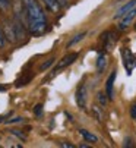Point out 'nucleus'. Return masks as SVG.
I'll list each match as a JSON object with an SVG mask.
<instances>
[{
  "label": "nucleus",
  "mask_w": 136,
  "mask_h": 148,
  "mask_svg": "<svg viewBox=\"0 0 136 148\" xmlns=\"http://www.w3.org/2000/svg\"><path fill=\"white\" fill-rule=\"evenodd\" d=\"M25 5V13H27V21H28V29L31 34H41L45 29L47 25V19L45 15L38 5L37 0H24Z\"/></svg>",
  "instance_id": "nucleus-1"
},
{
  "label": "nucleus",
  "mask_w": 136,
  "mask_h": 148,
  "mask_svg": "<svg viewBox=\"0 0 136 148\" xmlns=\"http://www.w3.org/2000/svg\"><path fill=\"white\" fill-rule=\"evenodd\" d=\"M122 57H123V65L126 68V72H127V75H130L136 66V56L132 53L130 49L124 47V49H122Z\"/></svg>",
  "instance_id": "nucleus-2"
},
{
  "label": "nucleus",
  "mask_w": 136,
  "mask_h": 148,
  "mask_svg": "<svg viewBox=\"0 0 136 148\" xmlns=\"http://www.w3.org/2000/svg\"><path fill=\"white\" fill-rule=\"evenodd\" d=\"M78 53H70V54H67V56H64L60 62H59V65L54 68V71L53 72H59V71H62V69H64V68H67L69 65H72V63L78 59Z\"/></svg>",
  "instance_id": "nucleus-3"
},
{
  "label": "nucleus",
  "mask_w": 136,
  "mask_h": 148,
  "mask_svg": "<svg viewBox=\"0 0 136 148\" xmlns=\"http://www.w3.org/2000/svg\"><path fill=\"white\" fill-rule=\"evenodd\" d=\"M135 18H136V8H133V9L129 10L124 16H122V21H120V24H119V29H120V31L126 29Z\"/></svg>",
  "instance_id": "nucleus-4"
},
{
  "label": "nucleus",
  "mask_w": 136,
  "mask_h": 148,
  "mask_svg": "<svg viewBox=\"0 0 136 148\" xmlns=\"http://www.w3.org/2000/svg\"><path fill=\"white\" fill-rule=\"evenodd\" d=\"M76 103H78V107L79 109H85L86 106V88L83 84L78 87V91H76Z\"/></svg>",
  "instance_id": "nucleus-5"
},
{
  "label": "nucleus",
  "mask_w": 136,
  "mask_h": 148,
  "mask_svg": "<svg viewBox=\"0 0 136 148\" xmlns=\"http://www.w3.org/2000/svg\"><path fill=\"white\" fill-rule=\"evenodd\" d=\"M116 71H113L110 73V76L107 78V82H105V95L108 100H113V88H114V81H116Z\"/></svg>",
  "instance_id": "nucleus-6"
},
{
  "label": "nucleus",
  "mask_w": 136,
  "mask_h": 148,
  "mask_svg": "<svg viewBox=\"0 0 136 148\" xmlns=\"http://www.w3.org/2000/svg\"><path fill=\"white\" fill-rule=\"evenodd\" d=\"M133 8H136V0H130L129 3H126L123 8H120L119 10H117V13H116V19L117 18H122V16H124L129 10H132Z\"/></svg>",
  "instance_id": "nucleus-7"
},
{
  "label": "nucleus",
  "mask_w": 136,
  "mask_h": 148,
  "mask_svg": "<svg viewBox=\"0 0 136 148\" xmlns=\"http://www.w3.org/2000/svg\"><path fill=\"white\" fill-rule=\"evenodd\" d=\"M95 66H97L98 73H103V72H104V69H105V66H107V56H105L104 53H100V54H98Z\"/></svg>",
  "instance_id": "nucleus-8"
},
{
  "label": "nucleus",
  "mask_w": 136,
  "mask_h": 148,
  "mask_svg": "<svg viewBox=\"0 0 136 148\" xmlns=\"http://www.w3.org/2000/svg\"><path fill=\"white\" fill-rule=\"evenodd\" d=\"M79 134H81V136H82L86 142H98V138H97L94 134H91L89 131H86V129H81Z\"/></svg>",
  "instance_id": "nucleus-9"
},
{
  "label": "nucleus",
  "mask_w": 136,
  "mask_h": 148,
  "mask_svg": "<svg viewBox=\"0 0 136 148\" xmlns=\"http://www.w3.org/2000/svg\"><path fill=\"white\" fill-rule=\"evenodd\" d=\"M51 12H57L59 10V0H42Z\"/></svg>",
  "instance_id": "nucleus-10"
},
{
  "label": "nucleus",
  "mask_w": 136,
  "mask_h": 148,
  "mask_svg": "<svg viewBox=\"0 0 136 148\" xmlns=\"http://www.w3.org/2000/svg\"><path fill=\"white\" fill-rule=\"evenodd\" d=\"M86 35V32H79V34H76L75 35V38H72L70 41H69V44H67V47H72V46H75L76 43H79L81 40H83V37Z\"/></svg>",
  "instance_id": "nucleus-11"
},
{
  "label": "nucleus",
  "mask_w": 136,
  "mask_h": 148,
  "mask_svg": "<svg viewBox=\"0 0 136 148\" xmlns=\"http://www.w3.org/2000/svg\"><path fill=\"white\" fill-rule=\"evenodd\" d=\"M9 8H10V2H9V0H0V10L6 12Z\"/></svg>",
  "instance_id": "nucleus-12"
},
{
  "label": "nucleus",
  "mask_w": 136,
  "mask_h": 148,
  "mask_svg": "<svg viewBox=\"0 0 136 148\" xmlns=\"http://www.w3.org/2000/svg\"><path fill=\"white\" fill-rule=\"evenodd\" d=\"M54 60H56V59H50L49 62H45V63H42V65H41V68H40V69H41V71H44V69H47V68H50V66L53 65V63H54Z\"/></svg>",
  "instance_id": "nucleus-13"
},
{
  "label": "nucleus",
  "mask_w": 136,
  "mask_h": 148,
  "mask_svg": "<svg viewBox=\"0 0 136 148\" xmlns=\"http://www.w3.org/2000/svg\"><path fill=\"white\" fill-rule=\"evenodd\" d=\"M34 113H35V116H38V117L42 114V106H41V104H37L35 107H34Z\"/></svg>",
  "instance_id": "nucleus-14"
},
{
  "label": "nucleus",
  "mask_w": 136,
  "mask_h": 148,
  "mask_svg": "<svg viewBox=\"0 0 136 148\" xmlns=\"http://www.w3.org/2000/svg\"><path fill=\"white\" fill-rule=\"evenodd\" d=\"M130 116H132L133 120H136V103L132 106V109H130Z\"/></svg>",
  "instance_id": "nucleus-15"
},
{
  "label": "nucleus",
  "mask_w": 136,
  "mask_h": 148,
  "mask_svg": "<svg viewBox=\"0 0 136 148\" xmlns=\"http://www.w3.org/2000/svg\"><path fill=\"white\" fill-rule=\"evenodd\" d=\"M98 98H100V101H101V104L104 106V104H105V101H107V98L104 97V94H103V92H100V94H98Z\"/></svg>",
  "instance_id": "nucleus-16"
},
{
  "label": "nucleus",
  "mask_w": 136,
  "mask_h": 148,
  "mask_svg": "<svg viewBox=\"0 0 136 148\" xmlns=\"http://www.w3.org/2000/svg\"><path fill=\"white\" fill-rule=\"evenodd\" d=\"M60 147H66V148H73L75 145H73V144H67V142H62V144H60Z\"/></svg>",
  "instance_id": "nucleus-17"
},
{
  "label": "nucleus",
  "mask_w": 136,
  "mask_h": 148,
  "mask_svg": "<svg viewBox=\"0 0 136 148\" xmlns=\"http://www.w3.org/2000/svg\"><path fill=\"white\" fill-rule=\"evenodd\" d=\"M5 44V37H3V34H2V31H0V47H2Z\"/></svg>",
  "instance_id": "nucleus-18"
},
{
  "label": "nucleus",
  "mask_w": 136,
  "mask_h": 148,
  "mask_svg": "<svg viewBox=\"0 0 136 148\" xmlns=\"http://www.w3.org/2000/svg\"><path fill=\"white\" fill-rule=\"evenodd\" d=\"M21 120H22V117H15V119L9 120V123H12V122H13V123H15V122H21Z\"/></svg>",
  "instance_id": "nucleus-19"
},
{
  "label": "nucleus",
  "mask_w": 136,
  "mask_h": 148,
  "mask_svg": "<svg viewBox=\"0 0 136 148\" xmlns=\"http://www.w3.org/2000/svg\"><path fill=\"white\" fill-rule=\"evenodd\" d=\"M0 91H5V87H0Z\"/></svg>",
  "instance_id": "nucleus-20"
},
{
  "label": "nucleus",
  "mask_w": 136,
  "mask_h": 148,
  "mask_svg": "<svg viewBox=\"0 0 136 148\" xmlns=\"http://www.w3.org/2000/svg\"><path fill=\"white\" fill-rule=\"evenodd\" d=\"M3 119H5V117H3V116H0V122H2V120H3Z\"/></svg>",
  "instance_id": "nucleus-21"
},
{
  "label": "nucleus",
  "mask_w": 136,
  "mask_h": 148,
  "mask_svg": "<svg viewBox=\"0 0 136 148\" xmlns=\"http://www.w3.org/2000/svg\"><path fill=\"white\" fill-rule=\"evenodd\" d=\"M135 28H136V25H135Z\"/></svg>",
  "instance_id": "nucleus-22"
}]
</instances>
